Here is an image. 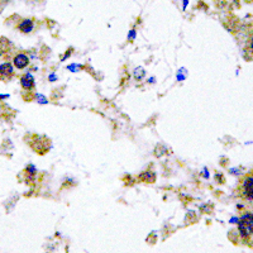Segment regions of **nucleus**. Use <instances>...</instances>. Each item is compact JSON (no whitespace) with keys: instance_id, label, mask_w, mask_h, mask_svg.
<instances>
[{"instance_id":"f257e3e1","label":"nucleus","mask_w":253,"mask_h":253,"mask_svg":"<svg viewBox=\"0 0 253 253\" xmlns=\"http://www.w3.org/2000/svg\"><path fill=\"white\" fill-rule=\"evenodd\" d=\"M237 228L242 243L248 247H253V211H242Z\"/></svg>"},{"instance_id":"39448f33","label":"nucleus","mask_w":253,"mask_h":253,"mask_svg":"<svg viewBox=\"0 0 253 253\" xmlns=\"http://www.w3.org/2000/svg\"><path fill=\"white\" fill-rule=\"evenodd\" d=\"M20 85L23 87V90L26 91H31V90L35 89V79L31 74H26L20 78Z\"/></svg>"},{"instance_id":"7ed1b4c3","label":"nucleus","mask_w":253,"mask_h":253,"mask_svg":"<svg viewBox=\"0 0 253 253\" xmlns=\"http://www.w3.org/2000/svg\"><path fill=\"white\" fill-rule=\"evenodd\" d=\"M14 76V69H13L12 63L5 62L0 65V80L9 81Z\"/></svg>"},{"instance_id":"20e7f679","label":"nucleus","mask_w":253,"mask_h":253,"mask_svg":"<svg viewBox=\"0 0 253 253\" xmlns=\"http://www.w3.org/2000/svg\"><path fill=\"white\" fill-rule=\"evenodd\" d=\"M13 65H14L18 70L26 69L29 65V57L26 53H18V55H15L14 58H13Z\"/></svg>"},{"instance_id":"423d86ee","label":"nucleus","mask_w":253,"mask_h":253,"mask_svg":"<svg viewBox=\"0 0 253 253\" xmlns=\"http://www.w3.org/2000/svg\"><path fill=\"white\" fill-rule=\"evenodd\" d=\"M33 27H35V23H33V20L32 19H23L18 24L17 28L19 29L22 33H31L33 31Z\"/></svg>"},{"instance_id":"6e6552de","label":"nucleus","mask_w":253,"mask_h":253,"mask_svg":"<svg viewBox=\"0 0 253 253\" xmlns=\"http://www.w3.org/2000/svg\"><path fill=\"white\" fill-rule=\"evenodd\" d=\"M0 112H1V107H0Z\"/></svg>"},{"instance_id":"0eeeda50","label":"nucleus","mask_w":253,"mask_h":253,"mask_svg":"<svg viewBox=\"0 0 253 253\" xmlns=\"http://www.w3.org/2000/svg\"><path fill=\"white\" fill-rule=\"evenodd\" d=\"M246 51H247L251 56H253V36H251L250 40H248L247 48H246Z\"/></svg>"},{"instance_id":"f03ea898","label":"nucleus","mask_w":253,"mask_h":253,"mask_svg":"<svg viewBox=\"0 0 253 253\" xmlns=\"http://www.w3.org/2000/svg\"><path fill=\"white\" fill-rule=\"evenodd\" d=\"M236 196L245 204L253 208V170L241 176L236 186Z\"/></svg>"}]
</instances>
